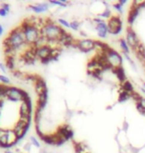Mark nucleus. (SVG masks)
Wrapping results in <instances>:
<instances>
[{
    "label": "nucleus",
    "mask_w": 145,
    "mask_h": 153,
    "mask_svg": "<svg viewBox=\"0 0 145 153\" xmlns=\"http://www.w3.org/2000/svg\"><path fill=\"white\" fill-rule=\"evenodd\" d=\"M25 44L27 43L22 26L17 27L16 29L11 31L8 37L4 40V45L6 46V48H14L16 50Z\"/></svg>",
    "instance_id": "1"
},
{
    "label": "nucleus",
    "mask_w": 145,
    "mask_h": 153,
    "mask_svg": "<svg viewBox=\"0 0 145 153\" xmlns=\"http://www.w3.org/2000/svg\"><path fill=\"white\" fill-rule=\"evenodd\" d=\"M64 32L65 31L60 26L56 25L51 20L46 21V24L41 29V34L47 37L48 40H53V41H58Z\"/></svg>",
    "instance_id": "2"
},
{
    "label": "nucleus",
    "mask_w": 145,
    "mask_h": 153,
    "mask_svg": "<svg viewBox=\"0 0 145 153\" xmlns=\"http://www.w3.org/2000/svg\"><path fill=\"white\" fill-rule=\"evenodd\" d=\"M22 28L24 30V34H25L26 43L30 46H33L35 42L38 40V38L41 36V30L38 29L37 27L31 26L29 23H27L25 20L22 23Z\"/></svg>",
    "instance_id": "3"
},
{
    "label": "nucleus",
    "mask_w": 145,
    "mask_h": 153,
    "mask_svg": "<svg viewBox=\"0 0 145 153\" xmlns=\"http://www.w3.org/2000/svg\"><path fill=\"white\" fill-rule=\"evenodd\" d=\"M104 54H106L107 62L109 63L110 66L113 67V68H118V67H120L122 63V59L119 56V54H117L112 49H109Z\"/></svg>",
    "instance_id": "4"
},
{
    "label": "nucleus",
    "mask_w": 145,
    "mask_h": 153,
    "mask_svg": "<svg viewBox=\"0 0 145 153\" xmlns=\"http://www.w3.org/2000/svg\"><path fill=\"white\" fill-rule=\"evenodd\" d=\"M23 90H19L17 88L13 87H8L7 91H6V96L7 99L13 100V102H18V100H23V94H24Z\"/></svg>",
    "instance_id": "5"
},
{
    "label": "nucleus",
    "mask_w": 145,
    "mask_h": 153,
    "mask_svg": "<svg viewBox=\"0 0 145 153\" xmlns=\"http://www.w3.org/2000/svg\"><path fill=\"white\" fill-rule=\"evenodd\" d=\"M122 23H121V20L119 19L118 17H112L110 18L109 22V32H112V34L113 35H117L119 34V32L121 31L122 29Z\"/></svg>",
    "instance_id": "6"
},
{
    "label": "nucleus",
    "mask_w": 145,
    "mask_h": 153,
    "mask_svg": "<svg viewBox=\"0 0 145 153\" xmlns=\"http://www.w3.org/2000/svg\"><path fill=\"white\" fill-rule=\"evenodd\" d=\"M29 124L30 123H28V122H25V121L21 120V119L18 120V122L14 127V131H15V133L17 134V136L19 139H21L24 135H25L26 131H27V129H28Z\"/></svg>",
    "instance_id": "7"
},
{
    "label": "nucleus",
    "mask_w": 145,
    "mask_h": 153,
    "mask_svg": "<svg viewBox=\"0 0 145 153\" xmlns=\"http://www.w3.org/2000/svg\"><path fill=\"white\" fill-rule=\"evenodd\" d=\"M76 47H78L81 51L84 52H88L95 48V42L92 41L91 39H85L81 40L78 42V44L76 45Z\"/></svg>",
    "instance_id": "8"
},
{
    "label": "nucleus",
    "mask_w": 145,
    "mask_h": 153,
    "mask_svg": "<svg viewBox=\"0 0 145 153\" xmlns=\"http://www.w3.org/2000/svg\"><path fill=\"white\" fill-rule=\"evenodd\" d=\"M20 116H31V100H22L21 102Z\"/></svg>",
    "instance_id": "9"
},
{
    "label": "nucleus",
    "mask_w": 145,
    "mask_h": 153,
    "mask_svg": "<svg viewBox=\"0 0 145 153\" xmlns=\"http://www.w3.org/2000/svg\"><path fill=\"white\" fill-rule=\"evenodd\" d=\"M126 39H127V43L131 46L132 48L136 49L139 45V42H138V39L135 35V33L132 31V30L128 29L127 30V34H126Z\"/></svg>",
    "instance_id": "10"
},
{
    "label": "nucleus",
    "mask_w": 145,
    "mask_h": 153,
    "mask_svg": "<svg viewBox=\"0 0 145 153\" xmlns=\"http://www.w3.org/2000/svg\"><path fill=\"white\" fill-rule=\"evenodd\" d=\"M35 88H36V93L38 94V96H41L43 94L48 93L46 82L41 78H39L38 81L35 82Z\"/></svg>",
    "instance_id": "11"
},
{
    "label": "nucleus",
    "mask_w": 145,
    "mask_h": 153,
    "mask_svg": "<svg viewBox=\"0 0 145 153\" xmlns=\"http://www.w3.org/2000/svg\"><path fill=\"white\" fill-rule=\"evenodd\" d=\"M144 5H145L144 3H142V4L137 5L136 7H133V8L131 9L130 13H129V15H128V23L132 24V23L134 22V20L136 19V17H137V15H138V12H139V10L143 7Z\"/></svg>",
    "instance_id": "12"
},
{
    "label": "nucleus",
    "mask_w": 145,
    "mask_h": 153,
    "mask_svg": "<svg viewBox=\"0 0 145 153\" xmlns=\"http://www.w3.org/2000/svg\"><path fill=\"white\" fill-rule=\"evenodd\" d=\"M7 137H8V145L10 146V147L15 145V143L19 140L17 134L15 133L14 129H7Z\"/></svg>",
    "instance_id": "13"
},
{
    "label": "nucleus",
    "mask_w": 145,
    "mask_h": 153,
    "mask_svg": "<svg viewBox=\"0 0 145 153\" xmlns=\"http://www.w3.org/2000/svg\"><path fill=\"white\" fill-rule=\"evenodd\" d=\"M48 7L49 5L46 4V3H40V4H37V5H30V9L33 10L34 12L36 13H42V12H45L48 10Z\"/></svg>",
    "instance_id": "14"
},
{
    "label": "nucleus",
    "mask_w": 145,
    "mask_h": 153,
    "mask_svg": "<svg viewBox=\"0 0 145 153\" xmlns=\"http://www.w3.org/2000/svg\"><path fill=\"white\" fill-rule=\"evenodd\" d=\"M97 30H98V35L101 38H106L107 35V30H109V27L107 25H106L103 22L98 24L97 25Z\"/></svg>",
    "instance_id": "15"
},
{
    "label": "nucleus",
    "mask_w": 145,
    "mask_h": 153,
    "mask_svg": "<svg viewBox=\"0 0 145 153\" xmlns=\"http://www.w3.org/2000/svg\"><path fill=\"white\" fill-rule=\"evenodd\" d=\"M47 100H48V93L43 94L41 96H38V102H37V105L44 108L47 105Z\"/></svg>",
    "instance_id": "16"
},
{
    "label": "nucleus",
    "mask_w": 145,
    "mask_h": 153,
    "mask_svg": "<svg viewBox=\"0 0 145 153\" xmlns=\"http://www.w3.org/2000/svg\"><path fill=\"white\" fill-rule=\"evenodd\" d=\"M113 72L116 75V76L118 78L119 81L121 82H125V74H124V71L121 67H118V68H113Z\"/></svg>",
    "instance_id": "17"
},
{
    "label": "nucleus",
    "mask_w": 145,
    "mask_h": 153,
    "mask_svg": "<svg viewBox=\"0 0 145 153\" xmlns=\"http://www.w3.org/2000/svg\"><path fill=\"white\" fill-rule=\"evenodd\" d=\"M122 88H123V91H126V93H128V94H130L131 96H132V94H134V88H133V87H132L131 82H128V81L123 82Z\"/></svg>",
    "instance_id": "18"
},
{
    "label": "nucleus",
    "mask_w": 145,
    "mask_h": 153,
    "mask_svg": "<svg viewBox=\"0 0 145 153\" xmlns=\"http://www.w3.org/2000/svg\"><path fill=\"white\" fill-rule=\"evenodd\" d=\"M130 97H131V94H128V93H126V91H122V93L120 94V96H119L118 102H125V100H129V99H130Z\"/></svg>",
    "instance_id": "19"
},
{
    "label": "nucleus",
    "mask_w": 145,
    "mask_h": 153,
    "mask_svg": "<svg viewBox=\"0 0 145 153\" xmlns=\"http://www.w3.org/2000/svg\"><path fill=\"white\" fill-rule=\"evenodd\" d=\"M84 149H85L84 144H82V143H77V144H76L77 153H83V152H84Z\"/></svg>",
    "instance_id": "20"
},
{
    "label": "nucleus",
    "mask_w": 145,
    "mask_h": 153,
    "mask_svg": "<svg viewBox=\"0 0 145 153\" xmlns=\"http://www.w3.org/2000/svg\"><path fill=\"white\" fill-rule=\"evenodd\" d=\"M0 82H1L2 84L5 85L10 84V79H9V78H7V76H0Z\"/></svg>",
    "instance_id": "21"
},
{
    "label": "nucleus",
    "mask_w": 145,
    "mask_h": 153,
    "mask_svg": "<svg viewBox=\"0 0 145 153\" xmlns=\"http://www.w3.org/2000/svg\"><path fill=\"white\" fill-rule=\"evenodd\" d=\"M51 3H52V4H54V5L62 6V7H65V6L67 5V1H65V0H63V1H54V0H52Z\"/></svg>",
    "instance_id": "22"
},
{
    "label": "nucleus",
    "mask_w": 145,
    "mask_h": 153,
    "mask_svg": "<svg viewBox=\"0 0 145 153\" xmlns=\"http://www.w3.org/2000/svg\"><path fill=\"white\" fill-rule=\"evenodd\" d=\"M120 46L122 47L123 51H124L125 53H127V52L129 51V49L127 47V44H126V42H125V40H120Z\"/></svg>",
    "instance_id": "23"
},
{
    "label": "nucleus",
    "mask_w": 145,
    "mask_h": 153,
    "mask_svg": "<svg viewBox=\"0 0 145 153\" xmlns=\"http://www.w3.org/2000/svg\"><path fill=\"white\" fill-rule=\"evenodd\" d=\"M136 108L138 109V111L141 112L142 114H145V108H143V105L140 102H136Z\"/></svg>",
    "instance_id": "24"
},
{
    "label": "nucleus",
    "mask_w": 145,
    "mask_h": 153,
    "mask_svg": "<svg viewBox=\"0 0 145 153\" xmlns=\"http://www.w3.org/2000/svg\"><path fill=\"white\" fill-rule=\"evenodd\" d=\"M30 141L32 142V144H33V145H35L36 147H40V143H39V141H38V140H37L34 136H30Z\"/></svg>",
    "instance_id": "25"
},
{
    "label": "nucleus",
    "mask_w": 145,
    "mask_h": 153,
    "mask_svg": "<svg viewBox=\"0 0 145 153\" xmlns=\"http://www.w3.org/2000/svg\"><path fill=\"white\" fill-rule=\"evenodd\" d=\"M70 28H72L73 30H78L79 29V23L78 22L70 23Z\"/></svg>",
    "instance_id": "26"
},
{
    "label": "nucleus",
    "mask_w": 145,
    "mask_h": 153,
    "mask_svg": "<svg viewBox=\"0 0 145 153\" xmlns=\"http://www.w3.org/2000/svg\"><path fill=\"white\" fill-rule=\"evenodd\" d=\"M59 23L62 24V25H64V26H66V27H70V23L67 22V21L64 20V19H59Z\"/></svg>",
    "instance_id": "27"
},
{
    "label": "nucleus",
    "mask_w": 145,
    "mask_h": 153,
    "mask_svg": "<svg viewBox=\"0 0 145 153\" xmlns=\"http://www.w3.org/2000/svg\"><path fill=\"white\" fill-rule=\"evenodd\" d=\"M7 134V129H3V128H0V139L2 138L3 136Z\"/></svg>",
    "instance_id": "28"
},
{
    "label": "nucleus",
    "mask_w": 145,
    "mask_h": 153,
    "mask_svg": "<svg viewBox=\"0 0 145 153\" xmlns=\"http://www.w3.org/2000/svg\"><path fill=\"white\" fill-rule=\"evenodd\" d=\"M9 8H10L9 4H6V3H3V4H2V9H4L6 12H9V10H10Z\"/></svg>",
    "instance_id": "29"
},
{
    "label": "nucleus",
    "mask_w": 145,
    "mask_h": 153,
    "mask_svg": "<svg viewBox=\"0 0 145 153\" xmlns=\"http://www.w3.org/2000/svg\"><path fill=\"white\" fill-rule=\"evenodd\" d=\"M7 13H8V12H6L4 9H2V8L0 9V16H1V17H6Z\"/></svg>",
    "instance_id": "30"
},
{
    "label": "nucleus",
    "mask_w": 145,
    "mask_h": 153,
    "mask_svg": "<svg viewBox=\"0 0 145 153\" xmlns=\"http://www.w3.org/2000/svg\"><path fill=\"white\" fill-rule=\"evenodd\" d=\"M31 144H32V143H26V144L24 145V149H25V150H27V151H30Z\"/></svg>",
    "instance_id": "31"
},
{
    "label": "nucleus",
    "mask_w": 145,
    "mask_h": 153,
    "mask_svg": "<svg viewBox=\"0 0 145 153\" xmlns=\"http://www.w3.org/2000/svg\"><path fill=\"white\" fill-rule=\"evenodd\" d=\"M109 14H110L109 10V9H106V12H104L103 14H101V17H109Z\"/></svg>",
    "instance_id": "32"
},
{
    "label": "nucleus",
    "mask_w": 145,
    "mask_h": 153,
    "mask_svg": "<svg viewBox=\"0 0 145 153\" xmlns=\"http://www.w3.org/2000/svg\"><path fill=\"white\" fill-rule=\"evenodd\" d=\"M0 69H1L4 73H6V71H7V68L5 67V65L4 64H1V63H0Z\"/></svg>",
    "instance_id": "33"
},
{
    "label": "nucleus",
    "mask_w": 145,
    "mask_h": 153,
    "mask_svg": "<svg viewBox=\"0 0 145 153\" xmlns=\"http://www.w3.org/2000/svg\"><path fill=\"white\" fill-rule=\"evenodd\" d=\"M115 7L118 11H121V5H120L119 3H118V4H115Z\"/></svg>",
    "instance_id": "34"
},
{
    "label": "nucleus",
    "mask_w": 145,
    "mask_h": 153,
    "mask_svg": "<svg viewBox=\"0 0 145 153\" xmlns=\"http://www.w3.org/2000/svg\"><path fill=\"white\" fill-rule=\"evenodd\" d=\"M140 103H141V105H143V108H145V100H144V99H142V100H141Z\"/></svg>",
    "instance_id": "35"
},
{
    "label": "nucleus",
    "mask_w": 145,
    "mask_h": 153,
    "mask_svg": "<svg viewBox=\"0 0 145 153\" xmlns=\"http://www.w3.org/2000/svg\"><path fill=\"white\" fill-rule=\"evenodd\" d=\"M125 3H126V0H122V1H120V2H119V4L122 6L123 4H125Z\"/></svg>",
    "instance_id": "36"
},
{
    "label": "nucleus",
    "mask_w": 145,
    "mask_h": 153,
    "mask_svg": "<svg viewBox=\"0 0 145 153\" xmlns=\"http://www.w3.org/2000/svg\"><path fill=\"white\" fill-rule=\"evenodd\" d=\"M2 33H3V27L0 25V36L2 35Z\"/></svg>",
    "instance_id": "37"
},
{
    "label": "nucleus",
    "mask_w": 145,
    "mask_h": 153,
    "mask_svg": "<svg viewBox=\"0 0 145 153\" xmlns=\"http://www.w3.org/2000/svg\"><path fill=\"white\" fill-rule=\"evenodd\" d=\"M5 153H13V152H12V151H10V150H8V151H6Z\"/></svg>",
    "instance_id": "38"
},
{
    "label": "nucleus",
    "mask_w": 145,
    "mask_h": 153,
    "mask_svg": "<svg viewBox=\"0 0 145 153\" xmlns=\"http://www.w3.org/2000/svg\"><path fill=\"white\" fill-rule=\"evenodd\" d=\"M40 153H47V152H46L45 150H41V152H40Z\"/></svg>",
    "instance_id": "39"
},
{
    "label": "nucleus",
    "mask_w": 145,
    "mask_h": 153,
    "mask_svg": "<svg viewBox=\"0 0 145 153\" xmlns=\"http://www.w3.org/2000/svg\"><path fill=\"white\" fill-rule=\"evenodd\" d=\"M142 91H143V93L145 94V90H144V88H142Z\"/></svg>",
    "instance_id": "40"
},
{
    "label": "nucleus",
    "mask_w": 145,
    "mask_h": 153,
    "mask_svg": "<svg viewBox=\"0 0 145 153\" xmlns=\"http://www.w3.org/2000/svg\"><path fill=\"white\" fill-rule=\"evenodd\" d=\"M143 87H144V88H145V82H144V85H143Z\"/></svg>",
    "instance_id": "41"
}]
</instances>
